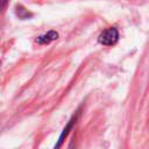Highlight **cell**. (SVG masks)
<instances>
[{"label": "cell", "instance_id": "cell-3", "mask_svg": "<svg viewBox=\"0 0 149 149\" xmlns=\"http://www.w3.org/2000/svg\"><path fill=\"white\" fill-rule=\"evenodd\" d=\"M76 122V118H72L70 121H69V123L66 125V127L63 129V132H62V134H61V136H59V140H58V142H57V144L55 146V149H59V147L62 146V143H63V141H64V139L68 136V134L70 133V129L72 128V126H73V123Z\"/></svg>", "mask_w": 149, "mask_h": 149}, {"label": "cell", "instance_id": "cell-2", "mask_svg": "<svg viewBox=\"0 0 149 149\" xmlns=\"http://www.w3.org/2000/svg\"><path fill=\"white\" fill-rule=\"evenodd\" d=\"M57 37H58V34L56 33V31H49V33H47V34H44V35H41V36H38L37 38H36V42L37 43H40V44H48V43H50L51 41H55V40H57Z\"/></svg>", "mask_w": 149, "mask_h": 149}, {"label": "cell", "instance_id": "cell-1", "mask_svg": "<svg viewBox=\"0 0 149 149\" xmlns=\"http://www.w3.org/2000/svg\"><path fill=\"white\" fill-rule=\"evenodd\" d=\"M119 40V31L116 28L111 27L105 29L98 37V41L102 45H114Z\"/></svg>", "mask_w": 149, "mask_h": 149}, {"label": "cell", "instance_id": "cell-4", "mask_svg": "<svg viewBox=\"0 0 149 149\" xmlns=\"http://www.w3.org/2000/svg\"><path fill=\"white\" fill-rule=\"evenodd\" d=\"M16 14H17V15H19V17H21V19H27L28 16H31V13H29L27 9L22 8L21 6H17Z\"/></svg>", "mask_w": 149, "mask_h": 149}]
</instances>
